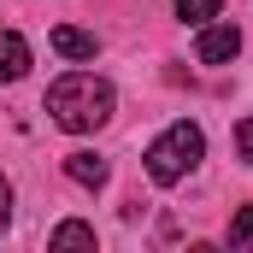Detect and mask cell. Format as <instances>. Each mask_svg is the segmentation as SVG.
<instances>
[{"instance_id": "9c48e42d", "label": "cell", "mask_w": 253, "mask_h": 253, "mask_svg": "<svg viewBox=\"0 0 253 253\" xmlns=\"http://www.w3.org/2000/svg\"><path fill=\"white\" fill-rule=\"evenodd\" d=\"M230 248H253V206H242L230 218Z\"/></svg>"}, {"instance_id": "277c9868", "label": "cell", "mask_w": 253, "mask_h": 253, "mask_svg": "<svg viewBox=\"0 0 253 253\" xmlns=\"http://www.w3.org/2000/svg\"><path fill=\"white\" fill-rule=\"evenodd\" d=\"M65 177H71V183H83V189H106V177H112V165H106L100 153H88V147H77V153H65Z\"/></svg>"}, {"instance_id": "6da1fadb", "label": "cell", "mask_w": 253, "mask_h": 253, "mask_svg": "<svg viewBox=\"0 0 253 253\" xmlns=\"http://www.w3.org/2000/svg\"><path fill=\"white\" fill-rule=\"evenodd\" d=\"M112 83L106 77H94V71H71V77H59L53 88H47V118L59 129H71V135H94V129L112 118Z\"/></svg>"}, {"instance_id": "8fae6325", "label": "cell", "mask_w": 253, "mask_h": 253, "mask_svg": "<svg viewBox=\"0 0 253 253\" xmlns=\"http://www.w3.org/2000/svg\"><path fill=\"white\" fill-rule=\"evenodd\" d=\"M6 224H12V183L0 177V230H6Z\"/></svg>"}, {"instance_id": "30bf717a", "label": "cell", "mask_w": 253, "mask_h": 253, "mask_svg": "<svg viewBox=\"0 0 253 253\" xmlns=\"http://www.w3.org/2000/svg\"><path fill=\"white\" fill-rule=\"evenodd\" d=\"M236 159H248V165H253V112L236 124Z\"/></svg>"}, {"instance_id": "52a82bcc", "label": "cell", "mask_w": 253, "mask_h": 253, "mask_svg": "<svg viewBox=\"0 0 253 253\" xmlns=\"http://www.w3.org/2000/svg\"><path fill=\"white\" fill-rule=\"evenodd\" d=\"M47 248H94V224H77V218H65L59 230L47 236Z\"/></svg>"}, {"instance_id": "5b68a950", "label": "cell", "mask_w": 253, "mask_h": 253, "mask_svg": "<svg viewBox=\"0 0 253 253\" xmlns=\"http://www.w3.org/2000/svg\"><path fill=\"white\" fill-rule=\"evenodd\" d=\"M53 53H65V59H94L100 53V42L88 36V30H77V24H53Z\"/></svg>"}, {"instance_id": "3957f363", "label": "cell", "mask_w": 253, "mask_h": 253, "mask_svg": "<svg viewBox=\"0 0 253 253\" xmlns=\"http://www.w3.org/2000/svg\"><path fill=\"white\" fill-rule=\"evenodd\" d=\"M242 53V30L236 24H200V36H194V59L200 65H230Z\"/></svg>"}, {"instance_id": "7a4b0ae2", "label": "cell", "mask_w": 253, "mask_h": 253, "mask_svg": "<svg viewBox=\"0 0 253 253\" xmlns=\"http://www.w3.org/2000/svg\"><path fill=\"white\" fill-rule=\"evenodd\" d=\"M200 159H206V135H200V124L177 118L165 135H153V147H147V177H153L159 189H171V183L189 177Z\"/></svg>"}, {"instance_id": "ba28073f", "label": "cell", "mask_w": 253, "mask_h": 253, "mask_svg": "<svg viewBox=\"0 0 253 253\" xmlns=\"http://www.w3.org/2000/svg\"><path fill=\"white\" fill-rule=\"evenodd\" d=\"M218 6H224V0H177V18H183V24H212Z\"/></svg>"}, {"instance_id": "8992f818", "label": "cell", "mask_w": 253, "mask_h": 253, "mask_svg": "<svg viewBox=\"0 0 253 253\" xmlns=\"http://www.w3.org/2000/svg\"><path fill=\"white\" fill-rule=\"evenodd\" d=\"M30 71V42L18 30H0V83H18Z\"/></svg>"}]
</instances>
